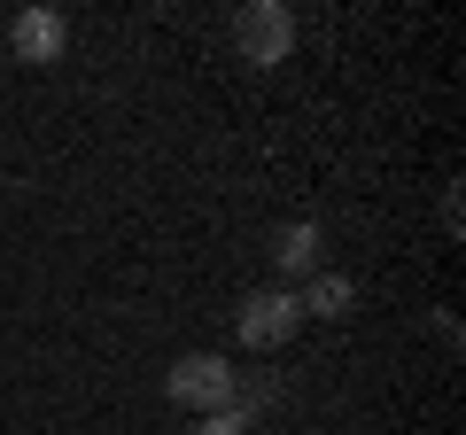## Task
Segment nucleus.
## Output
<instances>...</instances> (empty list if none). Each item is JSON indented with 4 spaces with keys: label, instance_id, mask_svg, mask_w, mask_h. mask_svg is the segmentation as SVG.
<instances>
[{
    "label": "nucleus",
    "instance_id": "6",
    "mask_svg": "<svg viewBox=\"0 0 466 435\" xmlns=\"http://www.w3.org/2000/svg\"><path fill=\"white\" fill-rule=\"evenodd\" d=\"M350 303H358V280H350V272H311V280L296 288V311L303 319H342Z\"/></svg>",
    "mask_w": 466,
    "mask_h": 435
},
{
    "label": "nucleus",
    "instance_id": "1",
    "mask_svg": "<svg viewBox=\"0 0 466 435\" xmlns=\"http://www.w3.org/2000/svg\"><path fill=\"white\" fill-rule=\"evenodd\" d=\"M233 389H241V373H233L226 350H187V358H171V373H164V397L179 404V412H195V420L233 412Z\"/></svg>",
    "mask_w": 466,
    "mask_h": 435
},
{
    "label": "nucleus",
    "instance_id": "3",
    "mask_svg": "<svg viewBox=\"0 0 466 435\" xmlns=\"http://www.w3.org/2000/svg\"><path fill=\"white\" fill-rule=\"evenodd\" d=\"M303 311H296V288H257V296H241V311H233V342L257 358H272L280 342H296Z\"/></svg>",
    "mask_w": 466,
    "mask_h": 435
},
{
    "label": "nucleus",
    "instance_id": "4",
    "mask_svg": "<svg viewBox=\"0 0 466 435\" xmlns=\"http://www.w3.org/2000/svg\"><path fill=\"white\" fill-rule=\"evenodd\" d=\"M0 39L24 55V63H63V47H70V24L55 16V8H24V16H8L0 24Z\"/></svg>",
    "mask_w": 466,
    "mask_h": 435
},
{
    "label": "nucleus",
    "instance_id": "7",
    "mask_svg": "<svg viewBox=\"0 0 466 435\" xmlns=\"http://www.w3.org/2000/svg\"><path fill=\"white\" fill-rule=\"evenodd\" d=\"M195 435H249V420L241 412H210V420H195Z\"/></svg>",
    "mask_w": 466,
    "mask_h": 435
},
{
    "label": "nucleus",
    "instance_id": "2",
    "mask_svg": "<svg viewBox=\"0 0 466 435\" xmlns=\"http://www.w3.org/2000/svg\"><path fill=\"white\" fill-rule=\"evenodd\" d=\"M233 55L249 70H272L296 55V8L288 0H241L233 8Z\"/></svg>",
    "mask_w": 466,
    "mask_h": 435
},
{
    "label": "nucleus",
    "instance_id": "8",
    "mask_svg": "<svg viewBox=\"0 0 466 435\" xmlns=\"http://www.w3.org/2000/svg\"><path fill=\"white\" fill-rule=\"evenodd\" d=\"M466 226V202H459V187H443V234H459Z\"/></svg>",
    "mask_w": 466,
    "mask_h": 435
},
{
    "label": "nucleus",
    "instance_id": "5",
    "mask_svg": "<svg viewBox=\"0 0 466 435\" xmlns=\"http://www.w3.org/2000/svg\"><path fill=\"white\" fill-rule=\"evenodd\" d=\"M272 272H280L272 288H303L311 272H327V241H319V226H280V234H272Z\"/></svg>",
    "mask_w": 466,
    "mask_h": 435
}]
</instances>
